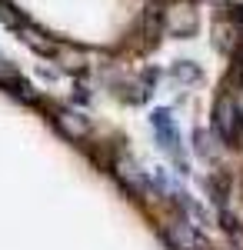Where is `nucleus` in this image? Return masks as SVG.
<instances>
[{"instance_id":"2","label":"nucleus","mask_w":243,"mask_h":250,"mask_svg":"<svg viewBox=\"0 0 243 250\" xmlns=\"http://www.w3.org/2000/svg\"><path fill=\"white\" fill-rule=\"evenodd\" d=\"M213 130L220 134L223 144H237V137H240V104L226 90L213 100Z\"/></svg>"},{"instance_id":"3","label":"nucleus","mask_w":243,"mask_h":250,"mask_svg":"<svg viewBox=\"0 0 243 250\" xmlns=\"http://www.w3.org/2000/svg\"><path fill=\"white\" fill-rule=\"evenodd\" d=\"M167 237H170V244H173L177 250H203V237L193 230L187 220L170 224V227H167Z\"/></svg>"},{"instance_id":"4","label":"nucleus","mask_w":243,"mask_h":250,"mask_svg":"<svg viewBox=\"0 0 243 250\" xmlns=\"http://www.w3.org/2000/svg\"><path fill=\"white\" fill-rule=\"evenodd\" d=\"M57 127H60V130H63L67 137H74V140L87 137V130H90L87 117L77 114V110H57Z\"/></svg>"},{"instance_id":"1","label":"nucleus","mask_w":243,"mask_h":250,"mask_svg":"<svg viewBox=\"0 0 243 250\" xmlns=\"http://www.w3.org/2000/svg\"><path fill=\"white\" fill-rule=\"evenodd\" d=\"M150 127H153V137H157L160 150L183 167V137H180V127H177L173 114L170 110H153L150 114Z\"/></svg>"},{"instance_id":"6","label":"nucleus","mask_w":243,"mask_h":250,"mask_svg":"<svg viewBox=\"0 0 243 250\" xmlns=\"http://www.w3.org/2000/svg\"><path fill=\"white\" fill-rule=\"evenodd\" d=\"M213 3H223V0H213Z\"/></svg>"},{"instance_id":"5","label":"nucleus","mask_w":243,"mask_h":250,"mask_svg":"<svg viewBox=\"0 0 243 250\" xmlns=\"http://www.w3.org/2000/svg\"><path fill=\"white\" fill-rule=\"evenodd\" d=\"M220 227H223V233L230 237V244H233L237 250H243V227L237 224V217H233L230 210H220Z\"/></svg>"}]
</instances>
